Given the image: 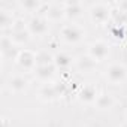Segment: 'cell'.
Here are the masks:
<instances>
[{
    "label": "cell",
    "instance_id": "6da1fadb",
    "mask_svg": "<svg viewBox=\"0 0 127 127\" xmlns=\"http://www.w3.org/2000/svg\"><path fill=\"white\" fill-rule=\"evenodd\" d=\"M17 63L26 70H33L37 67V54L30 49H23L15 57Z\"/></svg>",
    "mask_w": 127,
    "mask_h": 127
},
{
    "label": "cell",
    "instance_id": "7a4b0ae2",
    "mask_svg": "<svg viewBox=\"0 0 127 127\" xmlns=\"http://www.w3.org/2000/svg\"><path fill=\"white\" fill-rule=\"evenodd\" d=\"M85 32L76 24H66L61 29V37L69 43H76L84 37Z\"/></svg>",
    "mask_w": 127,
    "mask_h": 127
},
{
    "label": "cell",
    "instance_id": "3957f363",
    "mask_svg": "<svg viewBox=\"0 0 127 127\" xmlns=\"http://www.w3.org/2000/svg\"><path fill=\"white\" fill-rule=\"evenodd\" d=\"M127 76V70L120 63H112V64L106 69V79L111 84H121Z\"/></svg>",
    "mask_w": 127,
    "mask_h": 127
},
{
    "label": "cell",
    "instance_id": "277c9868",
    "mask_svg": "<svg viewBox=\"0 0 127 127\" xmlns=\"http://www.w3.org/2000/svg\"><path fill=\"white\" fill-rule=\"evenodd\" d=\"M109 54V45L103 40H96L88 45V55L94 61H102Z\"/></svg>",
    "mask_w": 127,
    "mask_h": 127
},
{
    "label": "cell",
    "instance_id": "5b68a950",
    "mask_svg": "<svg viewBox=\"0 0 127 127\" xmlns=\"http://www.w3.org/2000/svg\"><path fill=\"white\" fill-rule=\"evenodd\" d=\"M29 32L30 34H34V36H43L46 32H48V21L42 17H34L32 18V21L29 23Z\"/></svg>",
    "mask_w": 127,
    "mask_h": 127
},
{
    "label": "cell",
    "instance_id": "8992f818",
    "mask_svg": "<svg viewBox=\"0 0 127 127\" xmlns=\"http://www.w3.org/2000/svg\"><path fill=\"white\" fill-rule=\"evenodd\" d=\"M29 36H30V32L29 29L26 27H17V26H12V32H11V42L14 45H23L29 40Z\"/></svg>",
    "mask_w": 127,
    "mask_h": 127
},
{
    "label": "cell",
    "instance_id": "52a82bcc",
    "mask_svg": "<svg viewBox=\"0 0 127 127\" xmlns=\"http://www.w3.org/2000/svg\"><path fill=\"white\" fill-rule=\"evenodd\" d=\"M90 14H91L93 21H96V23H105L108 20V17H109V9H108L106 5L99 3V5L93 6V9H91Z\"/></svg>",
    "mask_w": 127,
    "mask_h": 127
},
{
    "label": "cell",
    "instance_id": "ba28073f",
    "mask_svg": "<svg viewBox=\"0 0 127 127\" xmlns=\"http://www.w3.org/2000/svg\"><path fill=\"white\" fill-rule=\"evenodd\" d=\"M29 85V81L21 76V75H17V76H12L9 79V90L12 93H23Z\"/></svg>",
    "mask_w": 127,
    "mask_h": 127
},
{
    "label": "cell",
    "instance_id": "9c48e42d",
    "mask_svg": "<svg viewBox=\"0 0 127 127\" xmlns=\"http://www.w3.org/2000/svg\"><path fill=\"white\" fill-rule=\"evenodd\" d=\"M97 91L93 85H84L81 93H79V100L85 102V103H96L97 100Z\"/></svg>",
    "mask_w": 127,
    "mask_h": 127
},
{
    "label": "cell",
    "instance_id": "30bf717a",
    "mask_svg": "<svg viewBox=\"0 0 127 127\" xmlns=\"http://www.w3.org/2000/svg\"><path fill=\"white\" fill-rule=\"evenodd\" d=\"M72 61H73L72 57L69 54H66V52H60V54H57V55L52 57L54 66L58 67V69H66V67H69L72 64Z\"/></svg>",
    "mask_w": 127,
    "mask_h": 127
},
{
    "label": "cell",
    "instance_id": "8fae6325",
    "mask_svg": "<svg viewBox=\"0 0 127 127\" xmlns=\"http://www.w3.org/2000/svg\"><path fill=\"white\" fill-rule=\"evenodd\" d=\"M54 69H55V67L49 63V64H39L34 70H36V75H37L39 79H42V81H48V79L52 76Z\"/></svg>",
    "mask_w": 127,
    "mask_h": 127
},
{
    "label": "cell",
    "instance_id": "7c38bea8",
    "mask_svg": "<svg viewBox=\"0 0 127 127\" xmlns=\"http://www.w3.org/2000/svg\"><path fill=\"white\" fill-rule=\"evenodd\" d=\"M96 106L99 109H109L114 106V97L111 94H100L96 100Z\"/></svg>",
    "mask_w": 127,
    "mask_h": 127
},
{
    "label": "cell",
    "instance_id": "4fadbf2b",
    "mask_svg": "<svg viewBox=\"0 0 127 127\" xmlns=\"http://www.w3.org/2000/svg\"><path fill=\"white\" fill-rule=\"evenodd\" d=\"M63 15H66V14H64V8H61V6H58V5L51 6V8L48 9V12H46V18L51 20V21H57V20H60Z\"/></svg>",
    "mask_w": 127,
    "mask_h": 127
},
{
    "label": "cell",
    "instance_id": "5bb4252c",
    "mask_svg": "<svg viewBox=\"0 0 127 127\" xmlns=\"http://www.w3.org/2000/svg\"><path fill=\"white\" fill-rule=\"evenodd\" d=\"M78 66H79L81 70H85L87 72V70H91V69L96 67V61L90 55H85V57H81L78 60Z\"/></svg>",
    "mask_w": 127,
    "mask_h": 127
},
{
    "label": "cell",
    "instance_id": "9a60e30c",
    "mask_svg": "<svg viewBox=\"0 0 127 127\" xmlns=\"http://www.w3.org/2000/svg\"><path fill=\"white\" fill-rule=\"evenodd\" d=\"M39 96H40L42 99H45V100H52V99L57 96V90H55L52 85H48V84H45V85L40 88V91H39Z\"/></svg>",
    "mask_w": 127,
    "mask_h": 127
},
{
    "label": "cell",
    "instance_id": "2e32d148",
    "mask_svg": "<svg viewBox=\"0 0 127 127\" xmlns=\"http://www.w3.org/2000/svg\"><path fill=\"white\" fill-rule=\"evenodd\" d=\"M0 23H2V27L6 29V27H11L12 29V17H9V14L6 11H2V20H0Z\"/></svg>",
    "mask_w": 127,
    "mask_h": 127
},
{
    "label": "cell",
    "instance_id": "e0dca14e",
    "mask_svg": "<svg viewBox=\"0 0 127 127\" xmlns=\"http://www.w3.org/2000/svg\"><path fill=\"white\" fill-rule=\"evenodd\" d=\"M21 6L26 8V9H36L39 6V2H23Z\"/></svg>",
    "mask_w": 127,
    "mask_h": 127
}]
</instances>
